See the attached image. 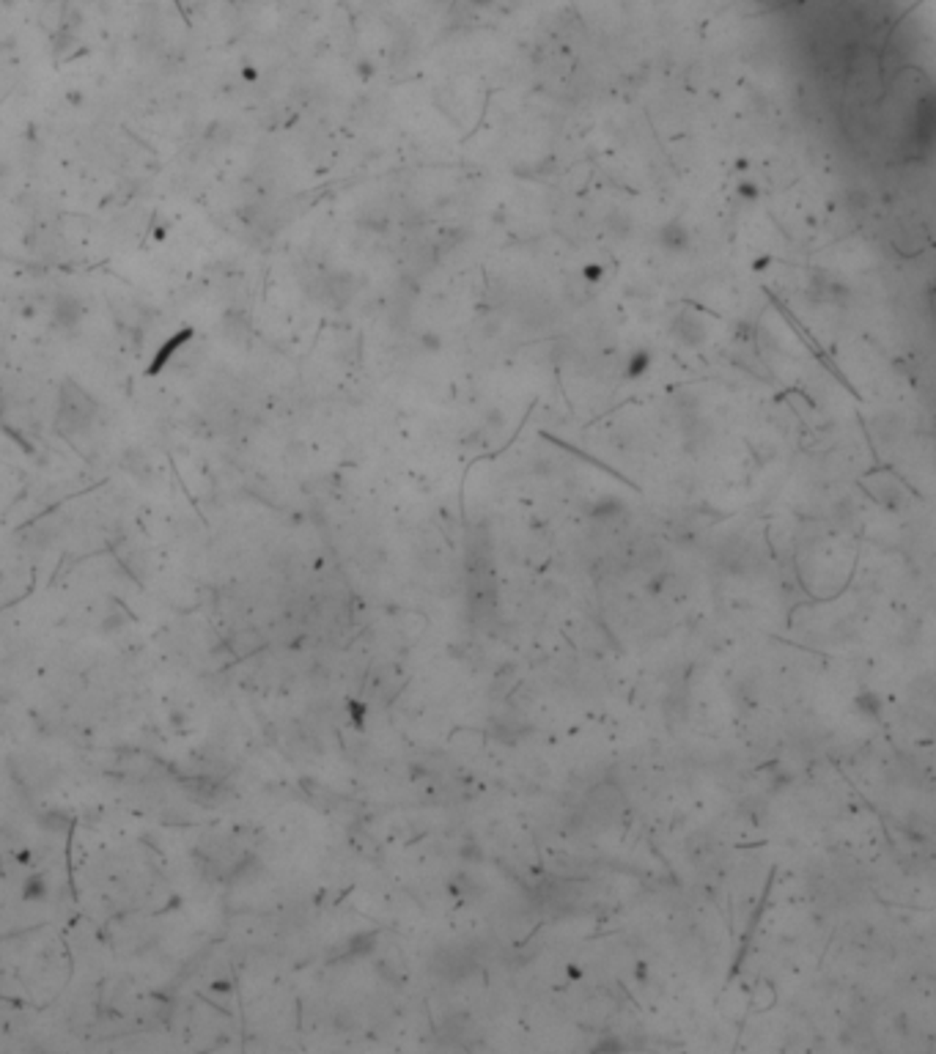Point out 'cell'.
I'll use <instances>...</instances> for the list:
<instances>
[{"label":"cell","instance_id":"obj_1","mask_svg":"<svg viewBox=\"0 0 936 1054\" xmlns=\"http://www.w3.org/2000/svg\"><path fill=\"white\" fill-rule=\"evenodd\" d=\"M97 418V402L91 398L89 390H82L77 382L66 379L61 385V395H58V412H55V426H58V432L72 437L77 432H85Z\"/></svg>","mask_w":936,"mask_h":1054},{"label":"cell","instance_id":"obj_2","mask_svg":"<svg viewBox=\"0 0 936 1054\" xmlns=\"http://www.w3.org/2000/svg\"><path fill=\"white\" fill-rule=\"evenodd\" d=\"M4 412H6V404H4V398H0V415H4Z\"/></svg>","mask_w":936,"mask_h":1054}]
</instances>
